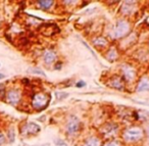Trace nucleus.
<instances>
[{"mask_svg": "<svg viewBox=\"0 0 149 146\" xmlns=\"http://www.w3.org/2000/svg\"><path fill=\"white\" fill-rule=\"evenodd\" d=\"M93 44H94L95 47L103 48V47H105V46H107L108 42H107V41H106L104 38L98 37V38H96V39H94V40H93Z\"/></svg>", "mask_w": 149, "mask_h": 146, "instance_id": "nucleus-14", "label": "nucleus"}, {"mask_svg": "<svg viewBox=\"0 0 149 146\" xmlns=\"http://www.w3.org/2000/svg\"><path fill=\"white\" fill-rule=\"evenodd\" d=\"M0 67H1V63H0Z\"/></svg>", "mask_w": 149, "mask_h": 146, "instance_id": "nucleus-27", "label": "nucleus"}, {"mask_svg": "<svg viewBox=\"0 0 149 146\" xmlns=\"http://www.w3.org/2000/svg\"><path fill=\"white\" fill-rule=\"evenodd\" d=\"M111 87H113L114 89H118V90H124V84H123L122 80L120 78H113L111 80V84H110Z\"/></svg>", "mask_w": 149, "mask_h": 146, "instance_id": "nucleus-15", "label": "nucleus"}, {"mask_svg": "<svg viewBox=\"0 0 149 146\" xmlns=\"http://www.w3.org/2000/svg\"><path fill=\"white\" fill-rule=\"evenodd\" d=\"M22 83L23 84H25V85H30V84H31V82H30V80L29 79H23V80H22Z\"/></svg>", "mask_w": 149, "mask_h": 146, "instance_id": "nucleus-24", "label": "nucleus"}, {"mask_svg": "<svg viewBox=\"0 0 149 146\" xmlns=\"http://www.w3.org/2000/svg\"><path fill=\"white\" fill-rule=\"evenodd\" d=\"M5 78H6V75L3 74V73H0V81H1V80H4Z\"/></svg>", "mask_w": 149, "mask_h": 146, "instance_id": "nucleus-26", "label": "nucleus"}, {"mask_svg": "<svg viewBox=\"0 0 149 146\" xmlns=\"http://www.w3.org/2000/svg\"><path fill=\"white\" fill-rule=\"evenodd\" d=\"M84 146H99V140L95 137H90L86 140Z\"/></svg>", "mask_w": 149, "mask_h": 146, "instance_id": "nucleus-16", "label": "nucleus"}, {"mask_svg": "<svg viewBox=\"0 0 149 146\" xmlns=\"http://www.w3.org/2000/svg\"><path fill=\"white\" fill-rule=\"evenodd\" d=\"M116 129H118L116 126H114L112 124H109V125H107V126L104 128L103 132L106 136H109V137H110V136H112V135H114L115 133H116Z\"/></svg>", "mask_w": 149, "mask_h": 146, "instance_id": "nucleus-12", "label": "nucleus"}, {"mask_svg": "<svg viewBox=\"0 0 149 146\" xmlns=\"http://www.w3.org/2000/svg\"><path fill=\"white\" fill-rule=\"evenodd\" d=\"M6 85L3 83L0 84V100H4V96H5V93H6Z\"/></svg>", "mask_w": 149, "mask_h": 146, "instance_id": "nucleus-18", "label": "nucleus"}, {"mask_svg": "<svg viewBox=\"0 0 149 146\" xmlns=\"http://www.w3.org/2000/svg\"><path fill=\"white\" fill-rule=\"evenodd\" d=\"M85 85H86V84H85V82H84V81H79V82H78L77 84H76V86H77L78 88H82V87H85Z\"/></svg>", "mask_w": 149, "mask_h": 146, "instance_id": "nucleus-23", "label": "nucleus"}, {"mask_svg": "<svg viewBox=\"0 0 149 146\" xmlns=\"http://www.w3.org/2000/svg\"><path fill=\"white\" fill-rule=\"evenodd\" d=\"M43 29L41 31V33L45 35V36H51L55 33L53 29H58L55 25H52V24H46V25H42L40 27V30Z\"/></svg>", "mask_w": 149, "mask_h": 146, "instance_id": "nucleus-8", "label": "nucleus"}, {"mask_svg": "<svg viewBox=\"0 0 149 146\" xmlns=\"http://www.w3.org/2000/svg\"><path fill=\"white\" fill-rule=\"evenodd\" d=\"M5 137H6V142H8L10 144L16 141V130H14V127H10V128L7 129Z\"/></svg>", "mask_w": 149, "mask_h": 146, "instance_id": "nucleus-11", "label": "nucleus"}, {"mask_svg": "<svg viewBox=\"0 0 149 146\" xmlns=\"http://www.w3.org/2000/svg\"><path fill=\"white\" fill-rule=\"evenodd\" d=\"M6 103H8L12 106H18L22 103L23 101V92L20 88L16 87H10L6 89L4 100Z\"/></svg>", "mask_w": 149, "mask_h": 146, "instance_id": "nucleus-1", "label": "nucleus"}, {"mask_svg": "<svg viewBox=\"0 0 149 146\" xmlns=\"http://www.w3.org/2000/svg\"><path fill=\"white\" fill-rule=\"evenodd\" d=\"M29 74H34V75H40V76H43L45 77V73L43 72L42 70H40V69H38V67H29L27 71Z\"/></svg>", "mask_w": 149, "mask_h": 146, "instance_id": "nucleus-17", "label": "nucleus"}, {"mask_svg": "<svg viewBox=\"0 0 149 146\" xmlns=\"http://www.w3.org/2000/svg\"><path fill=\"white\" fill-rule=\"evenodd\" d=\"M137 91L138 92H141V91H149V80H147V79L141 80L137 87Z\"/></svg>", "mask_w": 149, "mask_h": 146, "instance_id": "nucleus-13", "label": "nucleus"}, {"mask_svg": "<svg viewBox=\"0 0 149 146\" xmlns=\"http://www.w3.org/2000/svg\"><path fill=\"white\" fill-rule=\"evenodd\" d=\"M143 136V131L140 128L134 127V128L128 129L125 132L124 139L128 142H136L138 140H140Z\"/></svg>", "mask_w": 149, "mask_h": 146, "instance_id": "nucleus-4", "label": "nucleus"}, {"mask_svg": "<svg viewBox=\"0 0 149 146\" xmlns=\"http://www.w3.org/2000/svg\"><path fill=\"white\" fill-rule=\"evenodd\" d=\"M54 69H55V70H60V69H61V62H57L56 65L54 67Z\"/></svg>", "mask_w": 149, "mask_h": 146, "instance_id": "nucleus-25", "label": "nucleus"}, {"mask_svg": "<svg viewBox=\"0 0 149 146\" xmlns=\"http://www.w3.org/2000/svg\"><path fill=\"white\" fill-rule=\"evenodd\" d=\"M123 75H124L125 80L127 82H132L135 79V71L131 67H128V65L123 67Z\"/></svg>", "mask_w": 149, "mask_h": 146, "instance_id": "nucleus-7", "label": "nucleus"}, {"mask_svg": "<svg viewBox=\"0 0 149 146\" xmlns=\"http://www.w3.org/2000/svg\"><path fill=\"white\" fill-rule=\"evenodd\" d=\"M79 127H80L79 120L76 117H70V121L68 122V125H66V131H68V134L77 133L78 130H79Z\"/></svg>", "mask_w": 149, "mask_h": 146, "instance_id": "nucleus-6", "label": "nucleus"}, {"mask_svg": "<svg viewBox=\"0 0 149 146\" xmlns=\"http://www.w3.org/2000/svg\"><path fill=\"white\" fill-rule=\"evenodd\" d=\"M55 144H56V146H68V144H66V141H63L62 139H56L55 140Z\"/></svg>", "mask_w": 149, "mask_h": 146, "instance_id": "nucleus-22", "label": "nucleus"}, {"mask_svg": "<svg viewBox=\"0 0 149 146\" xmlns=\"http://www.w3.org/2000/svg\"><path fill=\"white\" fill-rule=\"evenodd\" d=\"M49 101H50L49 94L44 93V92H37L32 95L31 106L33 109L40 111V110L47 107Z\"/></svg>", "mask_w": 149, "mask_h": 146, "instance_id": "nucleus-2", "label": "nucleus"}, {"mask_svg": "<svg viewBox=\"0 0 149 146\" xmlns=\"http://www.w3.org/2000/svg\"><path fill=\"white\" fill-rule=\"evenodd\" d=\"M36 4L38 5L40 9L48 10V9H50L52 6H53L54 2L51 1V0H41V1H36Z\"/></svg>", "mask_w": 149, "mask_h": 146, "instance_id": "nucleus-10", "label": "nucleus"}, {"mask_svg": "<svg viewBox=\"0 0 149 146\" xmlns=\"http://www.w3.org/2000/svg\"><path fill=\"white\" fill-rule=\"evenodd\" d=\"M6 143V137H5V134L0 130V146H2L3 144Z\"/></svg>", "mask_w": 149, "mask_h": 146, "instance_id": "nucleus-20", "label": "nucleus"}, {"mask_svg": "<svg viewBox=\"0 0 149 146\" xmlns=\"http://www.w3.org/2000/svg\"><path fill=\"white\" fill-rule=\"evenodd\" d=\"M41 131V127L38 124L34 122H27L24 123L20 128V135H23L24 137H30V136H34L37 135Z\"/></svg>", "mask_w": 149, "mask_h": 146, "instance_id": "nucleus-3", "label": "nucleus"}, {"mask_svg": "<svg viewBox=\"0 0 149 146\" xmlns=\"http://www.w3.org/2000/svg\"><path fill=\"white\" fill-rule=\"evenodd\" d=\"M130 27L129 24L124 20H121L116 22V26H115V30H114V35L115 37H122L124 35H126L127 32L129 31Z\"/></svg>", "mask_w": 149, "mask_h": 146, "instance_id": "nucleus-5", "label": "nucleus"}, {"mask_svg": "<svg viewBox=\"0 0 149 146\" xmlns=\"http://www.w3.org/2000/svg\"><path fill=\"white\" fill-rule=\"evenodd\" d=\"M55 59H56V54H55L54 51H52V50L45 51V53L43 55V60L46 65H50V63L54 62Z\"/></svg>", "mask_w": 149, "mask_h": 146, "instance_id": "nucleus-9", "label": "nucleus"}, {"mask_svg": "<svg viewBox=\"0 0 149 146\" xmlns=\"http://www.w3.org/2000/svg\"><path fill=\"white\" fill-rule=\"evenodd\" d=\"M103 146H120V143L118 141H115V140H110V141L106 142Z\"/></svg>", "mask_w": 149, "mask_h": 146, "instance_id": "nucleus-21", "label": "nucleus"}, {"mask_svg": "<svg viewBox=\"0 0 149 146\" xmlns=\"http://www.w3.org/2000/svg\"><path fill=\"white\" fill-rule=\"evenodd\" d=\"M55 96L57 99H64L68 96V94L66 92H56L55 93Z\"/></svg>", "mask_w": 149, "mask_h": 146, "instance_id": "nucleus-19", "label": "nucleus"}]
</instances>
